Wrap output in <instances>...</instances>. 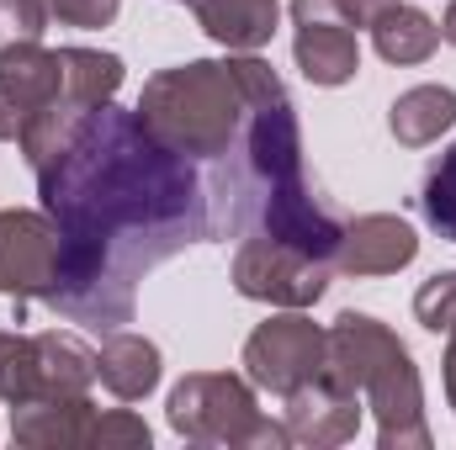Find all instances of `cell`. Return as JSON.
Listing matches in <instances>:
<instances>
[{"mask_svg":"<svg viewBox=\"0 0 456 450\" xmlns=\"http://www.w3.org/2000/svg\"><path fill=\"white\" fill-rule=\"evenodd\" d=\"M446 403L456 408V324L446 329Z\"/></svg>","mask_w":456,"mask_h":450,"instance_id":"d4e9b609","label":"cell"},{"mask_svg":"<svg viewBox=\"0 0 456 450\" xmlns=\"http://www.w3.org/2000/svg\"><path fill=\"white\" fill-rule=\"evenodd\" d=\"M419 254V233L393 218V213H366L355 223H345L340 249H335V270L345 276H393Z\"/></svg>","mask_w":456,"mask_h":450,"instance_id":"8fae6325","label":"cell"},{"mask_svg":"<svg viewBox=\"0 0 456 450\" xmlns=\"http://www.w3.org/2000/svg\"><path fill=\"white\" fill-rule=\"evenodd\" d=\"M324 366H330V329H319L297 308L281 313V318H265L255 334L244 339V376L260 392L287 398L303 382H314Z\"/></svg>","mask_w":456,"mask_h":450,"instance_id":"8992f818","label":"cell"},{"mask_svg":"<svg viewBox=\"0 0 456 450\" xmlns=\"http://www.w3.org/2000/svg\"><path fill=\"white\" fill-rule=\"evenodd\" d=\"M91 430H96L91 398H37V403L11 408V440L32 450L91 446Z\"/></svg>","mask_w":456,"mask_h":450,"instance_id":"7c38bea8","label":"cell"},{"mask_svg":"<svg viewBox=\"0 0 456 450\" xmlns=\"http://www.w3.org/2000/svg\"><path fill=\"white\" fill-rule=\"evenodd\" d=\"M330 260L292 249L281 238H239L233 249V286L249 302H271V308H314L330 286Z\"/></svg>","mask_w":456,"mask_h":450,"instance_id":"5b68a950","label":"cell"},{"mask_svg":"<svg viewBox=\"0 0 456 450\" xmlns=\"http://www.w3.org/2000/svg\"><path fill=\"white\" fill-rule=\"evenodd\" d=\"M59 286V223L48 213H0V292L27 308Z\"/></svg>","mask_w":456,"mask_h":450,"instance_id":"ba28073f","label":"cell"},{"mask_svg":"<svg viewBox=\"0 0 456 450\" xmlns=\"http://www.w3.org/2000/svg\"><path fill=\"white\" fill-rule=\"evenodd\" d=\"M281 403H287L281 424H287L292 446H345V440H355L361 408H366V398L350 382H340L330 366L314 382H303L297 392H287Z\"/></svg>","mask_w":456,"mask_h":450,"instance_id":"30bf717a","label":"cell"},{"mask_svg":"<svg viewBox=\"0 0 456 450\" xmlns=\"http://www.w3.org/2000/svg\"><path fill=\"white\" fill-rule=\"evenodd\" d=\"M371 43L387 64H425L441 43V21L414 5H393L382 21H371Z\"/></svg>","mask_w":456,"mask_h":450,"instance_id":"e0dca14e","label":"cell"},{"mask_svg":"<svg viewBox=\"0 0 456 450\" xmlns=\"http://www.w3.org/2000/svg\"><path fill=\"white\" fill-rule=\"evenodd\" d=\"M59 64H64V101L75 112L107 107L122 85V59L102 48H59Z\"/></svg>","mask_w":456,"mask_h":450,"instance_id":"2e32d148","label":"cell"},{"mask_svg":"<svg viewBox=\"0 0 456 450\" xmlns=\"http://www.w3.org/2000/svg\"><path fill=\"white\" fill-rule=\"evenodd\" d=\"M345 5V16L355 21V27H371V21H382L393 5H403V0H340Z\"/></svg>","mask_w":456,"mask_h":450,"instance_id":"cb8c5ba5","label":"cell"},{"mask_svg":"<svg viewBox=\"0 0 456 450\" xmlns=\"http://www.w3.org/2000/svg\"><path fill=\"white\" fill-rule=\"evenodd\" d=\"M117 11H122V0H48V16H59L64 27H107Z\"/></svg>","mask_w":456,"mask_h":450,"instance_id":"603a6c76","label":"cell"},{"mask_svg":"<svg viewBox=\"0 0 456 450\" xmlns=\"http://www.w3.org/2000/svg\"><path fill=\"white\" fill-rule=\"evenodd\" d=\"M292 53L308 85L335 91L345 80H355L361 69V43H355V21L345 16L340 0H292Z\"/></svg>","mask_w":456,"mask_h":450,"instance_id":"9c48e42d","label":"cell"},{"mask_svg":"<svg viewBox=\"0 0 456 450\" xmlns=\"http://www.w3.org/2000/svg\"><path fill=\"white\" fill-rule=\"evenodd\" d=\"M387 127L403 149H425L436 143L446 127H456V91L452 85H414L393 101L387 112Z\"/></svg>","mask_w":456,"mask_h":450,"instance_id":"9a60e30c","label":"cell"},{"mask_svg":"<svg viewBox=\"0 0 456 450\" xmlns=\"http://www.w3.org/2000/svg\"><path fill=\"white\" fill-rule=\"evenodd\" d=\"M419 213L425 223L436 228L441 238L456 244V143L425 170V186H419Z\"/></svg>","mask_w":456,"mask_h":450,"instance_id":"d6986e66","label":"cell"},{"mask_svg":"<svg viewBox=\"0 0 456 450\" xmlns=\"http://www.w3.org/2000/svg\"><path fill=\"white\" fill-rule=\"evenodd\" d=\"M441 37H446V43H452V48H456V0H452V11L441 16Z\"/></svg>","mask_w":456,"mask_h":450,"instance_id":"484cf974","label":"cell"},{"mask_svg":"<svg viewBox=\"0 0 456 450\" xmlns=\"http://www.w3.org/2000/svg\"><path fill=\"white\" fill-rule=\"evenodd\" d=\"M48 398L43 387V360H37V339L32 334H5L0 329V403L21 408Z\"/></svg>","mask_w":456,"mask_h":450,"instance_id":"ac0fdd59","label":"cell"},{"mask_svg":"<svg viewBox=\"0 0 456 450\" xmlns=\"http://www.w3.org/2000/svg\"><path fill=\"white\" fill-rule=\"evenodd\" d=\"M287 96L276 69L255 53H228V59H197L159 69L143 96H138V122L175 154L186 159H224L244 127V117L260 101Z\"/></svg>","mask_w":456,"mask_h":450,"instance_id":"7a4b0ae2","label":"cell"},{"mask_svg":"<svg viewBox=\"0 0 456 450\" xmlns=\"http://www.w3.org/2000/svg\"><path fill=\"white\" fill-rule=\"evenodd\" d=\"M170 430L191 446H292L287 424H271L255 403L249 376L228 371H197L170 392Z\"/></svg>","mask_w":456,"mask_h":450,"instance_id":"277c9868","label":"cell"},{"mask_svg":"<svg viewBox=\"0 0 456 450\" xmlns=\"http://www.w3.org/2000/svg\"><path fill=\"white\" fill-rule=\"evenodd\" d=\"M414 318L430 329V334H446L456 324V270L430 276L419 292H414Z\"/></svg>","mask_w":456,"mask_h":450,"instance_id":"ffe728a7","label":"cell"},{"mask_svg":"<svg viewBox=\"0 0 456 450\" xmlns=\"http://www.w3.org/2000/svg\"><path fill=\"white\" fill-rule=\"evenodd\" d=\"M330 371L350 382L366 398V408L377 414L382 450H430L419 371L387 324L366 313H340L330 324Z\"/></svg>","mask_w":456,"mask_h":450,"instance_id":"3957f363","label":"cell"},{"mask_svg":"<svg viewBox=\"0 0 456 450\" xmlns=\"http://www.w3.org/2000/svg\"><path fill=\"white\" fill-rule=\"evenodd\" d=\"M91 446L96 450H122V446H149V424L138 419V414H127V408H112V414H102L96 419V430H91Z\"/></svg>","mask_w":456,"mask_h":450,"instance_id":"7402d4cb","label":"cell"},{"mask_svg":"<svg viewBox=\"0 0 456 450\" xmlns=\"http://www.w3.org/2000/svg\"><path fill=\"white\" fill-rule=\"evenodd\" d=\"M53 112H75L64 101V64L59 48L43 43H16L0 53V138H21L32 122Z\"/></svg>","mask_w":456,"mask_h":450,"instance_id":"52a82bcc","label":"cell"},{"mask_svg":"<svg viewBox=\"0 0 456 450\" xmlns=\"http://www.w3.org/2000/svg\"><path fill=\"white\" fill-rule=\"evenodd\" d=\"M96 382L122 403L149 398L159 387V344L143 334H127V329H112L96 350Z\"/></svg>","mask_w":456,"mask_h":450,"instance_id":"5bb4252c","label":"cell"},{"mask_svg":"<svg viewBox=\"0 0 456 450\" xmlns=\"http://www.w3.org/2000/svg\"><path fill=\"white\" fill-rule=\"evenodd\" d=\"M197 27L224 43L228 53H255L276 37V21H281V5L276 0H186Z\"/></svg>","mask_w":456,"mask_h":450,"instance_id":"4fadbf2b","label":"cell"},{"mask_svg":"<svg viewBox=\"0 0 456 450\" xmlns=\"http://www.w3.org/2000/svg\"><path fill=\"white\" fill-rule=\"evenodd\" d=\"M48 0H0V53L16 43H43Z\"/></svg>","mask_w":456,"mask_h":450,"instance_id":"44dd1931","label":"cell"},{"mask_svg":"<svg viewBox=\"0 0 456 450\" xmlns=\"http://www.w3.org/2000/svg\"><path fill=\"white\" fill-rule=\"evenodd\" d=\"M37 197L59 223L48 308L96 334L127 329L138 281L208 238V170L112 101L80 117L37 165Z\"/></svg>","mask_w":456,"mask_h":450,"instance_id":"6da1fadb","label":"cell"}]
</instances>
